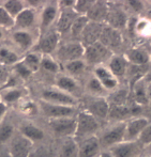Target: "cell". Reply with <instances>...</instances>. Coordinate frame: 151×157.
Listing matches in <instances>:
<instances>
[{"instance_id": "836d02e7", "label": "cell", "mask_w": 151, "mask_h": 157, "mask_svg": "<svg viewBox=\"0 0 151 157\" xmlns=\"http://www.w3.org/2000/svg\"><path fill=\"white\" fill-rule=\"evenodd\" d=\"M1 6L13 18H15L22 11L26 9V2L23 0H2Z\"/></svg>"}, {"instance_id": "c3c4849f", "label": "cell", "mask_w": 151, "mask_h": 157, "mask_svg": "<svg viewBox=\"0 0 151 157\" xmlns=\"http://www.w3.org/2000/svg\"><path fill=\"white\" fill-rule=\"evenodd\" d=\"M0 157H13V156L11 155L6 147H3V149H0Z\"/></svg>"}, {"instance_id": "30bf717a", "label": "cell", "mask_w": 151, "mask_h": 157, "mask_svg": "<svg viewBox=\"0 0 151 157\" xmlns=\"http://www.w3.org/2000/svg\"><path fill=\"white\" fill-rule=\"evenodd\" d=\"M33 147H34V143L32 141L16 132L9 142L6 149L13 157H28Z\"/></svg>"}, {"instance_id": "74e56055", "label": "cell", "mask_w": 151, "mask_h": 157, "mask_svg": "<svg viewBox=\"0 0 151 157\" xmlns=\"http://www.w3.org/2000/svg\"><path fill=\"white\" fill-rule=\"evenodd\" d=\"M129 99V91L125 89H119L112 92L109 95V105L114 106H126Z\"/></svg>"}, {"instance_id": "8992f818", "label": "cell", "mask_w": 151, "mask_h": 157, "mask_svg": "<svg viewBox=\"0 0 151 157\" xmlns=\"http://www.w3.org/2000/svg\"><path fill=\"white\" fill-rule=\"evenodd\" d=\"M48 125L54 135L59 138H74L76 132V118L66 117V118L50 119Z\"/></svg>"}, {"instance_id": "4fadbf2b", "label": "cell", "mask_w": 151, "mask_h": 157, "mask_svg": "<svg viewBox=\"0 0 151 157\" xmlns=\"http://www.w3.org/2000/svg\"><path fill=\"white\" fill-rule=\"evenodd\" d=\"M78 154L77 157H97L101 153V144L97 136L83 139L77 142Z\"/></svg>"}, {"instance_id": "8fae6325", "label": "cell", "mask_w": 151, "mask_h": 157, "mask_svg": "<svg viewBox=\"0 0 151 157\" xmlns=\"http://www.w3.org/2000/svg\"><path fill=\"white\" fill-rule=\"evenodd\" d=\"M39 109L41 110L42 113L45 117H47L48 119L74 117V114H75V107H72V106L56 105V104H50L43 101H40Z\"/></svg>"}, {"instance_id": "5bb4252c", "label": "cell", "mask_w": 151, "mask_h": 157, "mask_svg": "<svg viewBox=\"0 0 151 157\" xmlns=\"http://www.w3.org/2000/svg\"><path fill=\"white\" fill-rule=\"evenodd\" d=\"M93 76L99 79L106 91H115L118 87V79L112 74L107 66L99 65L95 66L93 70Z\"/></svg>"}, {"instance_id": "f5cc1de1", "label": "cell", "mask_w": 151, "mask_h": 157, "mask_svg": "<svg viewBox=\"0 0 151 157\" xmlns=\"http://www.w3.org/2000/svg\"><path fill=\"white\" fill-rule=\"evenodd\" d=\"M147 149H148V151H149V156L151 157V144H150V145H148Z\"/></svg>"}, {"instance_id": "681fc988", "label": "cell", "mask_w": 151, "mask_h": 157, "mask_svg": "<svg viewBox=\"0 0 151 157\" xmlns=\"http://www.w3.org/2000/svg\"><path fill=\"white\" fill-rule=\"evenodd\" d=\"M97 157H114V156L112 155V153H110L109 151H104V152H101Z\"/></svg>"}, {"instance_id": "83f0119b", "label": "cell", "mask_w": 151, "mask_h": 157, "mask_svg": "<svg viewBox=\"0 0 151 157\" xmlns=\"http://www.w3.org/2000/svg\"><path fill=\"white\" fill-rule=\"evenodd\" d=\"M125 59L132 65L145 66L150 61V56L146 50L141 48H132L125 52Z\"/></svg>"}, {"instance_id": "b9f144b4", "label": "cell", "mask_w": 151, "mask_h": 157, "mask_svg": "<svg viewBox=\"0 0 151 157\" xmlns=\"http://www.w3.org/2000/svg\"><path fill=\"white\" fill-rule=\"evenodd\" d=\"M94 0H75L74 9L73 10L81 16H86L87 13L92 6Z\"/></svg>"}, {"instance_id": "8d00e7d4", "label": "cell", "mask_w": 151, "mask_h": 157, "mask_svg": "<svg viewBox=\"0 0 151 157\" xmlns=\"http://www.w3.org/2000/svg\"><path fill=\"white\" fill-rule=\"evenodd\" d=\"M40 68H43L46 72L57 75L60 72V65L53 56H42Z\"/></svg>"}, {"instance_id": "ee69618b", "label": "cell", "mask_w": 151, "mask_h": 157, "mask_svg": "<svg viewBox=\"0 0 151 157\" xmlns=\"http://www.w3.org/2000/svg\"><path fill=\"white\" fill-rule=\"evenodd\" d=\"M11 74H12V72L9 70V67L0 64V91H1L4 88V86L6 85Z\"/></svg>"}, {"instance_id": "ac0fdd59", "label": "cell", "mask_w": 151, "mask_h": 157, "mask_svg": "<svg viewBox=\"0 0 151 157\" xmlns=\"http://www.w3.org/2000/svg\"><path fill=\"white\" fill-rule=\"evenodd\" d=\"M78 14L75 12L73 9H66V10H59V15L56 21V28L55 29L58 31L59 34L70 32L71 27L75 19L77 18Z\"/></svg>"}, {"instance_id": "e575fe53", "label": "cell", "mask_w": 151, "mask_h": 157, "mask_svg": "<svg viewBox=\"0 0 151 157\" xmlns=\"http://www.w3.org/2000/svg\"><path fill=\"white\" fill-rule=\"evenodd\" d=\"M133 93H134V99L136 104L139 105H145L149 101L147 96V86L144 83L143 79L138 80L134 86L132 87Z\"/></svg>"}, {"instance_id": "2e32d148", "label": "cell", "mask_w": 151, "mask_h": 157, "mask_svg": "<svg viewBox=\"0 0 151 157\" xmlns=\"http://www.w3.org/2000/svg\"><path fill=\"white\" fill-rule=\"evenodd\" d=\"M99 42L103 44L105 47H107L109 50L115 49L121 45L122 34L119 30L114 29L107 25H104Z\"/></svg>"}, {"instance_id": "4316f807", "label": "cell", "mask_w": 151, "mask_h": 157, "mask_svg": "<svg viewBox=\"0 0 151 157\" xmlns=\"http://www.w3.org/2000/svg\"><path fill=\"white\" fill-rule=\"evenodd\" d=\"M108 70L112 72V74L119 79L126 74L129 68V62L124 56H113L107 62Z\"/></svg>"}, {"instance_id": "f546056e", "label": "cell", "mask_w": 151, "mask_h": 157, "mask_svg": "<svg viewBox=\"0 0 151 157\" xmlns=\"http://www.w3.org/2000/svg\"><path fill=\"white\" fill-rule=\"evenodd\" d=\"M63 67L66 74L75 78L76 76H81L86 72L87 63L85 62L84 59H77V60L69 61V62L63 63Z\"/></svg>"}, {"instance_id": "ffe728a7", "label": "cell", "mask_w": 151, "mask_h": 157, "mask_svg": "<svg viewBox=\"0 0 151 157\" xmlns=\"http://www.w3.org/2000/svg\"><path fill=\"white\" fill-rule=\"evenodd\" d=\"M137 141H122L118 144L110 147L108 151L114 157H135L138 151Z\"/></svg>"}, {"instance_id": "277c9868", "label": "cell", "mask_w": 151, "mask_h": 157, "mask_svg": "<svg viewBox=\"0 0 151 157\" xmlns=\"http://www.w3.org/2000/svg\"><path fill=\"white\" fill-rule=\"evenodd\" d=\"M113 57L112 50H109L107 47L103 45L100 42H97L94 44L85 47V52H84V60L88 64H92L94 66L103 65L104 62L109 60Z\"/></svg>"}, {"instance_id": "f6af8a7d", "label": "cell", "mask_w": 151, "mask_h": 157, "mask_svg": "<svg viewBox=\"0 0 151 157\" xmlns=\"http://www.w3.org/2000/svg\"><path fill=\"white\" fill-rule=\"evenodd\" d=\"M28 157H50V152L45 147H33L30 155Z\"/></svg>"}, {"instance_id": "7dc6e473", "label": "cell", "mask_w": 151, "mask_h": 157, "mask_svg": "<svg viewBox=\"0 0 151 157\" xmlns=\"http://www.w3.org/2000/svg\"><path fill=\"white\" fill-rule=\"evenodd\" d=\"M129 4H130L133 10L137 11V12H139L143 9V3L141 1H129Z\"/></svg>"}, {"instance_id": "d6986e66", "label": "cell", "mask_w": 151, "mask_h": 157, "mask_svg": "<svg viewBox=\"0 0 151 157\" xmlns=\"http://www.w3.org/2000/svg\"><path fill=\"white\" fill-rule=\"evenodd\" d=\"M55 87L66 93L75 96L79 92L78 81L68 74H58L55 78ZM76 97V96H75Z\"/></svg>"}, {"instance_id": "11a10c76", "label": "cell", "mask_w": 151, "mask_h": 157, "mask_svg": "<svg viewBox=\"0 0 151 157\" xmlns=\"http://www.w3.org/2000/svg\"><path fill=\"white\" fill-rule=\"evenodd\" d=\"M0 101H1V98H0Z\"/></svg>"}, {"instance_id": "ba28073f", "label": "cell", "mask_w": 151, "mask_h": 157, "mask_svg": "<svg viewBox=\"0 0 151 157\" xmlns=\"http://www.w3.org/2000/svg\"><path fill=\"white\" fill-rule=\"evenodd\" d=\"M125 122H119L109 127L108 129H106L101 137H97L101 147H104L110 149L114 145L124 141V139H125Z\"/></svg>"}, {"instance_id": "f907efd6", "label": "cell", "mask_w": 151, "mask_h": 157, "mask_svg": "<svg viewBox=\"0 0 151 157\" xmlns=\"http://www.w3.org/2000/svg\"><path fill=\"white\" fill-rule=\"evenodd\" d=\"M147 96L149 101H151V81L147 85Z\"/></svg>"}, {"instance_id": "7402d4cb", "label": "cell", "mask_w": 151, "mask_h": 157, "mask_svg": "<svg viewBox=\"0 0 151 157\" xmlns=\"http://www.w3.org/2000/svg\"><path fill=\"white\" fill-rule=\"evenodd\" d=\"M108 11H109V6H108L107 2L94 1L86 16L90 21L104 24L107 18Z\"/></svg>"}, {"instance_id": "9a60e30c", "label": "cell", "mask_w": 151, "mask_h": 157, "mask_svg": "<svg viewBox=\"0 0 151 157\" xmlns=\"http://www.w3.org/2000/svg\"><path fill=\"white\" fill-rule=\"evenodd\" d=\"M104 24H99L94 23V21H90L87 24V26L85 27L83 33H81L79 41L84 45V47L94 44L97 42H99L100 36H101L102 30H103Z\"/></svg>"}, {"instance_id": "6da1fadb", "label": "cell", "mask_w": 151, "mask_h": 157, "mask_svg": "<svg viewBox=\"0 0 151 157\" xmlns=\"http://www.w3.org/2000/svg\"><path fill=\"white\" fill-rule=\"evenodd\" d=\"M100 128L99 120L87 112L86 110L79 111L76 117V132L74 135V139L77 142L83 139L89 138L97 134Z\"/></svg>"}, {"instance_id": "f35d334b", "label": "cell", "mask_w": 151, "mask_h": 157, "mask_svg": "<svg viewBox=\"0 0 151 157\" xmlns=\"http://www.w3.org/2000/svg\"><path fill=\"white\" fill-rule=\"evenodd\" d=\"M88 23H89V19L87 18V16L78 15L77 18L75 19V21L73 23L72 27H71V30H70L71 35H72L73 37H75V39H77V37L79 39Z\"/></svg>"}, {"instance_id": "bcb514c9", "label": "cell", "mask_w": 151, "mask_h": 157, "mask_svg": "<svg viewBox=\"0 0 151 157\" xmlns=\"http://www.w3.org/2000/svg\"><path fill=\"white\" fill-rule=\"evenodd\" d=\"M8 107L4 103L0 101V124L6 120V116L8 113Z\"/></svg>"}, {"instance_id": "484cf974", "label": "cell", "mask_w": 151, "mask_h": 157, "mask_svg": "<svg viewBox=\"0 0 151 157\" xmlns=\"http://www.w3.org/2000/svg\"><path fill=\"white\" fill-rule=\"evenodd\" d=\"M23 56L15 49L13 46L1 45L0 46V64L6 67L14 66L22 60Z\"/></svg>"}, {"instance_id": "7bdbcfd3", "label": "cell", "mask_w": 151, "mask_h": 157, "mask_svg": "<svg viewBox=\"0 0 151 157\" xmlns=\"http://www.w3.org/2000/svg\"><path fill=\"white\" fill-rule=\"evenodd\" d=\"M136 141L139 144L146 145V147L151 144V124H148L144 128V130L141 132Z\"/></svg>"}, {"instance_id": "e0dca14e", "label": "cell", "mask_w": 151, "mask_h": 157, "mask_svg": "<svg viewBox=\"0 0 151 157\" xmlns=\"http://www.w3.org/2000/svg\"><path fill=\"white\" fill-rule=\"evenodd\" d=\"M85 110L97 120L106 119L109 116V103L105 97H94Z\"/></svg>"}, {"instance_id": "1f68e13d", "label": "cell", "mask_w": 151, "mask_h": 157, "mask_svg": "<svg viewBox=\"0 0 151 157\" xmlns=\"http://www.w3.org/2000/svg\"><path fill=\"white\" fill-rule=\"evenodd\" d=\"M16 108L22 114L27 117L35 116L38 112L40 111L39 109V104L34 103L32 99H30L28 96L23 98L21 101L16 104Z\"/></svg>"}, {"instance_id": "f1b7e54d", "label": "cell", "mask_w": 151, "mask_h": 157, "mask_svg": "<svg viewBox=\"0 0 151 157\" xmlns=\"http://www.w3.org/2000/svg\"><path fill=\"white\" fill-rule=\"evenodd\" d=\"M15 132H16V129L10 121L4 120L0 124V149L8 147L9 142L13 138Z\"/></svg>"}, {"instance_id": "603a6c76", "label": "cell", "mask_w": 151, "mask_h": 157, "mask_svg": "<svg viewBox=\"0 0 151 157\" xmlns=\"http://www.w3.org/2000/svg\"><path fill=\"white\" fill-rule=\"evenodd\" d=\"M148 124H149L148 120L144 118H135L130 120L125 126V139L124 140L136 141L141 132Z\"/></svg>"}, {"instance_id": "d4e9b609", "label": "cell", "mask_w": 151, "mask_h": 157, "mask_svg": "<svg viewBox=\"0 0 151 157\" xmlns=\"http://www.w3.org/2000/svg\"><path fill=\"white\" fill-rule=\"evenodd\" d=\"M27 96V91L22 87L10 88V89H4L0 91V98L1 101L4 103L6 106L9 105H16L18 101Z\"/></svg>"}, {"instance_id": "9f6ffc18", "label": "cell", "mask_w": 151, "mask_h": 157, "mask_svg": "<svg viewBox=\"0 0 151 157\" xmlns=\"http://www.w3.org/2000/svg\"><path fill=\"white\" fill-rule=\"evenodd\" d=\"M147 157H150V156H147Z\"/></svg>"}, {"instance_id": "4dcf8cb0", "label": "cell", "mask_w": 151, "mask_h": 157, "mask_svg": "<svg viewBox=\"0 0 151 157\" xmlns=\"http://www.w3.org/2000/svg\"><path fill=\"white\" fill-rule=\"evenodd\" d=\"M78 145L74 138H66L59 147V157H77Z\"/></svg>"}, {"instance_id": "7c38bea8", "label": "cell", "mask_w": 151, "mask_h": 157, "mask_svg": "<svg viewBox=\"0 0 151 157\" xmlns=\"http://www.w3.org/2000/svg\"><path fill=\"white\" fill-rule=\"evenodd\" d=\"M38 11L27 8L23 10L14 18V28L13 30H33L35 24L39 21Z\"/></svg>"}, {"instance_id": "7a4b0ae2", "label": "cell", "mask_w": 151, "mask_h": 157, "mask_svg": "<svg viewBox=\"0 0 151 157\" xmlns=\"http://www.w3.org/2000/svg\"><path fill=\"white\" fill-rule=\"evenodd\" d=\"M39 35H34L33 30H13L11 33V43L19 54L25 55L33 50Z\"/></svg>"}, {"instance_id": "db71d44e", "label": "cell", "mask_w": 151, "mask_h": 157, "mask_svg": "<svg viewBox=\"0 0 151 157\" xmlns=\"http://www.w3.org/2000/svg\"><path fill=\"white\" fill-rule=\"evenodd\" d=\"M150 60H151V55H150Z\"/></svg>"}, {"instance_id": "9c48e42d", "label": "cell", "mask_w": 151, "mask_h": 157, "mask_svg": "<svg viewBox=\"0 0 151 157\" xmlns=\"http://www.w3.org/2000/svg\"><path fill=\"white\" fill-rule=\"evenodd\" d=\"M59 15L58 2H45L42 8L39 17V31L40 34L47 32L52 29V26L56 24Z\"/></svg>"}, {"instance_id": "3957f363", "label": "cell", "mask_w": 151, "mask_h": 157, "mask_svg": "<svg viewBox=\"0 0 151 157\" xmlns=\"http://www.w3.org/2000/svg\"><path fill=\"white\" fill-rule=\"evenodd\" d=\"M59 42H60V34L56 29H50L47 32L39 35L33 50L42 56H52L53 52H56Z\"/></svg>"}, {"instance_id": "52a82bcc", "label": "cell", "mask_w": 151, "mask_h": 157, "mask_svg": "<svg viewBox=\"0 0 151 157\" xmlns=\"http://www.w3.org/2000/svg\"><path fill=\"white\" fill-rule=\"evenodd\" d=\"M41 101L50 104L75 107L77 104V98L75 96L66 93L61 90L54 88H44L41 91Z\"/></svg>"}, {"instance_id": "d590c367", "label": "cell", "mask_w": 151, "mask_h": 157, "mask_svg": "<svg viewBox=\"0 0 151 157\" xmlns=\"http://www.w3.org/2000/svg\"><path fill=\"white\" fill-rule=\"evenodd\" d=\"M87 90H88V92H89L91 95H93L94 97H103L107 93L105 88L102 86V83L100 82L99 79H97L94 76L90 77V78L88 79Z\"/></svg>"}, {"instance_id": "816d5d0a", "label": "cell", "mask_w": 151, "mask_h": 157, "mask_svg": "<svg viewBox=\"0 0 151 157\" xmlns=\"http://www.w3.org/2000/svg\"><path fill=\"white\" fill-rule=\"evenodd\" d=\"M4 37V30L2 28H0V41H2Z\"/></svg>"}, {"instance_id": "6f0895ef", "label": "cell", "mask_w": 151, "mask_h": 157, "mask_svg": "<svg viewBox=\"0 0 151 157\" xmlns=\"http://www.w3.org/2000/svg\"></svg>"}, {"instance_id": "ab89813d", "label": "cell", "mask_w": 151, "mask_h": 157, "mask_svg": "<svg viewBox=\"0 0 151 157\" xmlns=\"http://www.w3.org/2000/svg\"><path fill=\"white\" fill-rule=\"evenodd\" d=\"M12 73L16 75L21 80H28L33 75V73L22 62V60L17 62L14 66H12Z\"/></svg>"}, {"instance_id": "d6a6232c", "label": "cell", "mask_w": 151, "mask_h": 157, "mask_svg": "<svg viewBox=\"0 0 151 157\" xmlns=\"http://www.w3.org/2000/svg\"><path fill=\"white\" fill-rule=\"evenodd\" d=\"M41 59H42V55H40L39 52L32 50V52H29L24 55L23 58H22V62L25 64L31 72L34 74V73H37L40 70Z\"/></svg>"}, {"instance_id": "cb8c5ba5", "label": "cell", "mask_w": 151, "mask_h": 157, "mask_svg": "<svg viewBox=\"0 0 151 157\" xmlns=\"http://www.w3.org/2000/svg\"><path fill=\"white\" fill-rule=\"evenodd\" d=\"M17 132L23 135L24 137H26L27 139H29L30 141H32L33 143L37 142V141L43 140L45 138L44 130L41 127H39L38 125L30 122L21 123L18 128H17Z\"/></svg>"}, {"instance_id": "60d3db41", "label": "cell", "mask_w": 151, "mask_h": 157, "mask_svg": "<svg viewBox=\"0 0 151 157\" xmlns=\"http://www.w3.org/2000/svg\"><path fill=\"white\" fill-rule=\"evenodd\" d=\"M0 28L3 30H13L14 28V18L4 10L0 1Z\"/></svg>"}, {"instance_id": "44dd1931", "label": "cell", "mask_w": 151, "mask_h": 157, "mask_svg": "<svg viewBox=\"0 0 151 157\" xmlns=\"http://www.w3.org/2000/svg\"><path fill=\"white\" fill-rule=\"evenodd\" d=\"M128 16L123 10H121L120 8H110L109 6L107 18L105 21L106 25L120 31L128 25Z\"/></svg>"}, {"instance_id": "5b68a950", "label": "cell", "mask_w": 151, "mask_h": 157, "mask_svg": "<svg viewBox=\"0 0 151 157\" xmlns=\"http://www.w3.org/2000/svg\"><path fill=\"white\" fill-rule=\"evenodd\" d=\"M84 52H85V47L81 42H66L64 44H59L58 48L56 50V60L60 61L62 63H66L69 62V61L83 59Z\"/></svg>"}]
</instances>
